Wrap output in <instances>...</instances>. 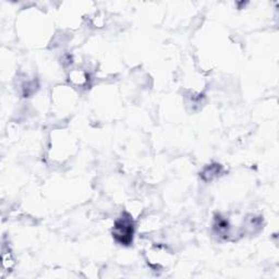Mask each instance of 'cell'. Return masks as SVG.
Returning <instances> with one entry per match:
<instances>
[{
  "label": "cell",
  "instance_id": "7a4b0ae2",
  "mask_svg": "<svg viewBox=\"0 0 279 279\" xmlns=\"http://www.w3.org/2000/svg\"><path fill=\"white\" fill-rule=\"evenodd\" d=\"M14 266V259L12 257V254L10 251H6V250H2V269L3 272L10 271L12 267Z\"/></svg>",
  "mask_w": 279,
  "mask_h": 279
},
{
  "label": "cell",
  "instance_id": "6da1fadb",
  "mask_svg": "<svg viewBox=\"0 0 279 279\" xmlns=\"http://www.w3.org/2000/svg\"><path fill=\"white\" fill-rule=\"evenodd\" d=\"M114 235L119 242L128 244L132 240L133 235V224L130 218L119 219L115 225Z\"/></svg>",
  "mask_w": 279,
  "mask_h": 279
}]
</instances>
